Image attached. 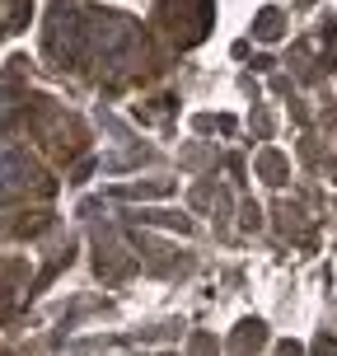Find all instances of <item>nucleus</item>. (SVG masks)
<instances>
[{"mask_svg": "<svg viewBox=\"0 0 337 356\" xmlns=\"http://www.w3.org/2000/svg\"><path fill=\"white\" fill-rule=\"evenodd\" d=\"M258 24H263V29H258V33H263V38H277V15H272V10H267V15L258 19Z\"/></svg>", "mask_w": 337, "mask_h": 356, "instance_id": "1", "label": "nucleus"}]
</instances>
